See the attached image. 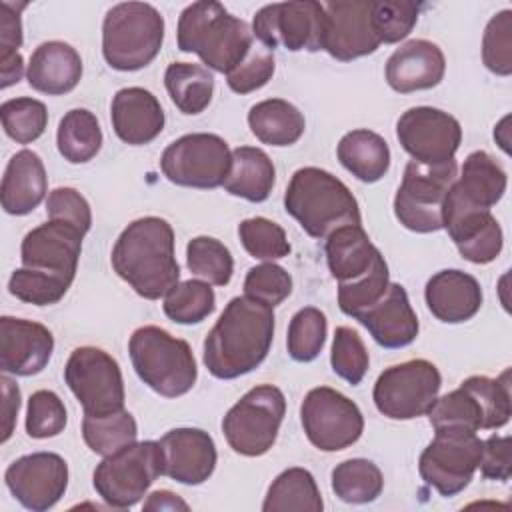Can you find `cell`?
<instances>
[{"label": "cell", "mask_w": 512, "mask_h": 512, "mask_svg": "<svg viewBox=\"0 0 512 512\" xmlns=\"http://www.w3.org/2000/svg\"><path fill=\"white\" fill-rule=\"evenodd\" d=\"M440 386L438 368L424 358H414L386 368L374 384L372 398L386 418L412 420L428 414Z\"/></svg>", "instance_id": "cell-13"}, {"label": "cell", "mask_w": 512, "mask_h": 512, "mask_svg": "<svg viewBox=\"0 0 512 512\" xmlns=\"http://www.w3.org/2000/svg\"><path fill=\"white\" fill-rule=\"evenodd\" d=\"M484 66L498 74H512V10H502L490 18L482 36Z\"/></svg>", "instance_id": "cell-49"}, {"label": "cell", "mask_w": 512, "mask_h": 512, "mask_svg": "<svg viewBox=\"0 0 512 512\" xmlns=\"http://www.w3.org/2000/svg\"><path fill=\"white\" fill-rule=\"evenodd\" d=\"M26 4H12L2 2L0 12V62L16 58L22 46V22H20V10Z\"/></svg>", "instance_id": "cell-54"}, {"label": "cell", "mask_w": 512, "mask_h": 512, "mask_svg": "<svg viewBox=\"0 0 512 512\" xmlns=\"http://www.w3.org/2000/svg\"><path fill=\"white\" fill-rule=\"evenodd\" d=\"M478 468L486 480L508 482L512 476L510 436L492 434L488 440H482V456Z\"/></svg>", "instance_id": "cell-53"}, {"label": "cell", "mask_w": 512, "mask_h": 512, "mask_svg": "<svg viewBox=\"0 0 512 512\" xmlns=\"http://www.w3.org/2000/svg\"><path fill=\"white\" fill-rule=\"evenodd\" d=\"M340 164L360 182H378L390 168L388 142L366 128L344 134L336 148Z\"/></svg>", "instance_id": "cell-33"}, {"label": "cell", "mask_w": 512, "mask_h": 512, "mask_svg": "<svg viewBox=\"0 0 512 512\" xmlns=\"http://www.w3.org/2000/svg\"><path fill=\"white\" fill-rule=\"evenodd\" d=\"M186 264L194 276L214 286H226L234 272L230 250L212 236H196L188 242Z\"/></svg>", "instance_id": "cell-41"}, {"label": "cell", "mask_w": 512, "mask_h": 512, "mask_svg": "<svg viewBox=\"0 0 512 512\" xmlns=\"http://www.w3.org/2000/svg\"><path fill=\"white\" fill-rule=\"evenodd\" d=\"M56 144L64 160L72 164L92 160L102 148V130L98 118L86 108L66 112L58 124Z\"/></svg>", "instance_id": "cell-37"}, {"label": "cell", "mask_w": 512, "mask_h": 512, "mask_svg": "<svg viewBox=\"0 0 512 512\" xmlns=\"http://www.w3.org/2000/svg\"><path fill=\"white\" fill-rule=\"evenodd\" d=\"M384 486L380 468L366 458H350L332 470V490L348 504L374 502Z\"/></svg>", "instance_id": "cell-38"}, {"label": "cell", "mask_w": 512, "mask_h": 512, "mask_svg": "<svg viewBox=\"0 0 512 512\" xmlns=\"http://www.w3.org/2000/svg\"><path fill=\"white\" fill-rule=\"evenodd\" d=\"M324 4L316 0L274 2L262 6L252 20V36L268 50H322Z\"/></svg>", "instance_id": "cell-16"}, {"label": "cell", "mask_w": 512, "mask_h": 512, "mask_svg": "<svg viewBox=\"0 0 512 512\" xmlns=\"http://www.w3.org/2000/svg\"><path fill=\"white\" fill-rule=\"evenodd\" d=\"M482 456V440L476 432L462 428L436 430L434 440L422 450L418 470L422 480L440 496L450 498L462 492Z\"/></svg>", "instance_id": "cell-14"}, {"label": "cell", "mask_w": 512, "mask_h": 512, "mask_svg": "<svg viewBox=\"0 0 512 512\" xmlns=\"http://www.w3.org/2000/svg\"><path fill=\"white\" fill-rule=\"evenodd\" d=\"M324 502L314 476L306 468H288L270 484L264 512H322Z\"/></svg>", "instance_id": "cell-36"}, {"label": "cell", "mask_w": 512, "mask_h": 512, "mask_svg": "<svg viewBox=\"0 0 512 512\" xmlns=\"http://www.w3.org/2000/svg\"><path fill=\"white\" fill-rule=\"evenodd\" d=\"M82 436L86 446L100 456H110L124 446L136 442L138 426L128 410L106 416H88L82 420Z\"/></svg>", "instance_id": "cell-39"}, {"label": "cell", "mask_w": 512, "mask_h": 512, "mask_svg": "<svg viewBox=\"0 0 512 512\" xmlns=\"http://www.w3.org/2000/svg\"><path fill=\"white\" fill-rule=\"evenodd\" d=\"M176 40L182 52L198 54L206 68L222 74L232 72L254 44L250 26L212 0L192 2L182 10Z\"/></svg>", "instance_id": "cell-4"}, {"label": "cell", "mask_w": 512, "mask_h": 512, "mask_svg": "<svg viewBox=\"0 0 512 512\" xmlns=\"http://www.w3.org/2000/svg\"><path fill=\"white\" fill-rule=\"evenodd\" d=\"M274 54L262 44H252L248 56L226 74V82L236 94H250L268 84L274 74Z\"/></svg>", "instance_id": "cell-51"}, {"label": "cell", "mask_w": 512, "mask_h": 512, "mask_svg": "<svg viewBox=\"0 0 512 512\" xmlns=\"http://www.w3.org/2000/svg\"><path fill=\"white\" fill-rule=\"evenodd\" d=\"M276 180V168L270 156L254 146H238L232 150V166L224 180V190L248 202H264Z\"/></svg>", "instance_id": "cell-32"}, {"label": "cell", "mask_w": 512, "mask_h": 512, "mask_svg": "<svg viewBox=\"0 0 512 512\" xmlns=\"http://www.w3.org/2000/svg\"><path fill=\"white\" fill-rule=\"evenodd\" d=\"M48 220H58L76 226L80 232H88L92 226V212L88 200L74 188H56L46 200Z\"/></svg>", "instance_id": "cell-52"}, {"label": "cell", "mask_w": 512, "mask_h": 512, "mask_svg": "<svg viewBox=\"0 0 512 512\" xmlns=\"http://www.w3.org/2000/svg\"><path fill=\"white\" fill-rule=\"evenodd\" d=\"M420 4L410 0H372V26L380 44L404 40L418 22Z\"/></svg>", "instance_id": "cell-46"}, {"label": "cell", "mask_w": 512, "mask_h": 512, "mask_svg": "<svg viewBox=\"0 0 512 512\" xmlns=\"http://www.w3.org/2000/svg\"><path fill=\"white\" fill-rule=\"evenodd\" d=\"M0 118L6 136L18 144H30L38 140L48 126V110L44 102L28 96L2 102Z\"/></svg>", "instance_id": "cell-42"}, {"label": "cell", "mask_w": 512, "mask_h": 512, "mask_svg": "<svg viewBox=\"0 0 512 512\" xmlns=\"http://www.w3.org/2000/svg\"><path fill=\"white\" fill-rule=\"evenodd\" d=\"M238 236L244 250L258 260H278L290 254L286 232L276 222L256 216L238 224Z\"/></svg>", "instance_id": "cell-44"}, {"label": "cell", "mask_w": 512, "mask_h": 512, "mask_svg": "<svg viewBox=\"0 0 512 512\" xmlns=\"http://www.w3.org/2000/svg\"><path fill=\"white\" fill-rule=\"evenodd\" d=\"M456 178V160L436 166L410 160L394 196V214L398 222L420 234L442 230L444 200Z\"/></svg>", "instance_id": "cell-10"}, {"label": "cell", "mask_w": 512, "mask_h": 512, "mask_svg": "<svg viewBox=\"0 0 512 512\" xmlns=\"http://www.w3.org/2000/svg\"><path fill=\"white\" fill-rule=\"evenodd\" d=\"M442 228H446L460 256L472 264H488L502 252L504 236L492 212L466 204L450 190L444 200Z\"/></svg>", "instance_id": "cell-20"}, {"label": "cell", "mask_w": 512, "mask_h": 512, "mask_svg": "<svg viewBox=\"0 0 512 512\" xmlns=\"http://www.w3.org/2000/svg\"><path fill=\"white\" fill-rule=\"evenodd\" d=\"M506 172L500 162L484 150H476L466 156L462 174L450 186V192L466 204L488 208L500 202L506 192Z\"/></svg>", "instance_id": "cell-31"}, {"label": "cell", "mask_w": 512, "mask_h": 512, "mask_svg": "<svg viewBox=\"0 0 512 512\" xmlns=\"http://www.w3.org/2000/svg\"><path fill=\"white\" fill-rule=\"evenodd\" d=\"M82 238L84 232L76 226L48 220L24 236L20 246L22 266L72 282L82 252Z\"/></svg>", "instance_id": "cell-22"}, {"label": "cell", "mask_w": 512, "mask_h": 512, "mask_svg": "<svg viewBox=\"0 0 512 512\" xmlns=\"http://www.w3.org/2000/svg\"><path fill=\"white\" fill-rule=\"evenodd\" d=\"M110 118L116 136L130 146L152 142L164 130L166 120L158 98L140 86L122 88L114 94Z\"/></svg>", "instance_id": "cell-27"}, {"label": "cell", "mask_w": 512, "mask_h": 512, "mask_svg": "<svg viewBox=\"0 0 512 512\" xmlns=\"http://www.w3.org/2000/svg\"><path fill=\"white\" fill-rule=\"evenodd\" d=\"M68 422L66 406L60 396L52 390H36L28 398L26 410V432L30 438L44 440L64 432Z\"/></svg>", "instance_id": "cell-48"}, {"label": "cell", "mask_w": 512, "mask_h": 512, "mask_svg": "<svg viewBox=\"0 0 512 512\" xmlns=\"http://www.w3.org/2000/svg\"><path fill=\"white\" fill-rule=\"evenodd\" d=\"M0 382H2V394H4V404H2V410H4V434H2V442H6L12 436L14 422H16L18 410H20V390H18V386L8 376H2Z\"/></svg>", "instance_id": "cell-55"}, {"label": "cell", "mask_w": 512, "mask_h": 512, "mask_svg": "<svg viewBox=\"0 0 512 512\" xmlns=\"http://www.w3.org/2000/svg\"><path fill=\"white\" fill-rule=\"evenodd\" d=\"M326 262L338 282V306L356 318L382 298L390 280L388 264L362 226H342L326 238Z\"/></svg>", "instance_id": "cell-3"}, {"label": "cell", "mask_w": 512, "mask_h": 512, "mask_svg": "<svg viewBox=\"0 0 512 512\" xmlns=\"http://www.w3.org/2000/svg\"><path fill=\"white\" fill-rule=\"evenodd\" d=\"M380 40L372 26V0H336L324 4L322 50L350 62L376 52Z\"/></svg>", "instance_id": "cell-21"}, {"label": "cell", "mask_w": 512, "mask_h": 512, "mask_svg": "<svg viewBox=\"0 0 512 512\" xmlns=\"http://www.w3.org/2000/svg\"><path fill=\"white\" fill-rule=\"evenodd\" d=\"M330 364L334 374H338L348 384L356 386L362 382L368 370L370 358L360 334L350 326H338L334 330Z\"/></svg>", "instance_id": "cell-47"}, {"label": "cell", "mask_w": 512, "mask_h": 512, "mask_svg": "<svg viewBox=\"0 0 512 512\" xmlns=\"http://www.w3.org/2000/svg\"><path fill=\"white\" fill-rule=\"evenodd\" d=\"M64 380L88 416H106L124 410V380L118 362L102 348H76L66 366Z\"/></svg>", "instance_id": "cell-15"}, {"label": "cell", "mask_w": 512, "mask_h": 512, "mask_svg": "<svg viewBox=\"0 0 512 512\" xmlns=\"http://www.w3.org/2000/svg\"><path fill=\"white\" fill-rule=\"evenodd\" d=\"M328 322L324 312L314 306L300 308L288 326V354L296 362H312L324 348Z\"/></svg>", "instance_id": "cell-43"}, {"label": "cell", "mask_w": 512, "mask_h": 512, "mask_svg": "<svg viewBox=\"0 0 512 512\" xmlns=\"http://www.w3.org/2000/svg\"><path fill=\"white\" fill-rule=\"evenodd\" d=\"M164 42V18L146 2H120L102 22V54L110 68L134 72L146 68Z\"/></svg>", "instance_id": "cell-8"}, {"label": "cell", "mask_w": 512, "mask_h": 512, "mask_svg": "<svg viewBox=\"0 0 512 512\" xmlns=\"http://www.w3.org/2000/svg\"><path fill=\"white\" fill-rule=\"evenodd\" d=\"M230 166L232 152L226 140L208 132L180 136L166 146L160 158V168L172 184L200 190L222 186Z\"/></svg>", "instance_id": "cell-12"}, {"label": "cell", "mask_w": 512, "mask_h": 512, "mask_svg": "<svg viewBox=\"0 0 512 512\" xmlns=\"http://www.w3.org/2000/svg\"><path fill=\"white\" fill-rule=\"evenodd\" d=\"M510 414V370L498 378L470 376L460 388L436 398L428 410L434 430L462 428L470 432L502 428Z\"/></svg>", "instance_id": "cell-7"}, {"label": "cell", "mask_w": 512, "mask_h": 512, "mask_svg": "<svg viewBox=\"0 0 512 512\" xmlns=\"http://www.w3.org/2000/svg\"><path fill=\"white\" fill-rule=\"evenodd\" d=\"M72 282L52 276L46 272H38L32 268H18L12 272L8 280V292L22 302L34 306H50L64 298Z\"/></svg>", "instance_id": "cell-45"}, {"label": "cell", "mask_w": 512, "mask_h": 512, "mask_svg": "<svg viewBox=\"0 0 512 512\" xmlns=\"http://www.w3.org/2000/svg\"><path fill=\"white\" fill-rule=\"evenodd\" d=\"M164 86L182 114H200L212 102L214 76L202 64L172 62L164 72Z\"/></svg>", "instance_id": "cell-35"}, {"label": "cell", "mask_w": 512, "mask_h": 512, "mask_svg": "<svg viewBox=\"0 0 512 512\" xmlns=\"http://www.w3.org/2000/svg\"><path fill=\"white\" fill-rule=\"evenodd\" d=\"M396 136L412 160L436 166L454 160L462 142V128L460 122L444 110L414 106L398 118Z\"/></svg>", "instance_id": "cell-18"}, {"label": "cell", "mask_w": 512, "mask_h": 512, "mask_svg": "<svg viewBox=\"0 0 512 512\" xmlns=\"http://www.w3.org/2000/svg\"><path fill=\"white\" fill-rule=\"evenodd\" d=\"M144 510H188V504L170 490H156L144 502Z\"/></svg>", "instance_id": "cell-56"}, {"label": "cell", "mask_w": 512, "mask_h": 512, "mask_svg": "<svg viewBox=\"0 0 512 512\" xmlns=\"http://www.w3.org/2000/svg\"><path fill=\"white\" fill-rule=\"evenodd\" d=\"M158 442L164 458V476L186 486H198L212 476L218 456L208 432L200 428H174Z\"/></svg>", "instance_id": "cell-24"}, {"label": "cell", "mask_w": 512, "mask_h": 512, "mask_svg": "<svg viewBox=\"0 0 512 512\" xmlns=\"http://www.w3.org/2000/svg\"><path fill=\"white\" fill-rule=\"evenodd\" d=\"M306 438L322 452L352 446L364 430V416L356 402L330 386L312 388L300 406Z\"/></svg>", "instance_id": "cell-17"}, {"label": "cell", "mask_w": 512, "mask_h": 512, "mask_svg": "<svg viewBox=\"0 0 512 512\" xmlns=\"http://www.w3.org/2000/svg\"><path fill=\"white\" fill-rule=\"evenodd\" d=\"M252 134L268 146H290L304 134V114L282 98H268L254 104L248 112Z\"/></svg>", "instance_id": "cell-34"}, {"label": "cell", "mask_w": 512, "mask_h": 512, "mask_svg": "<svg viewBox=\"0 0 512 512\" xmlns=\"http://www.w3.org/2000/svg\"><path fill=\"white\" fill-rule=\"evenodd\" d=\"M128 352L138 378L164 398H178L196 384L198 368L190 344L160 326L136 328Z\"/></svg>", "instance_id": "cell-6"}, {"label": "cell", "mask_w": 512, "mask_h": 512, "mask_svg": "<svg viewBox=\"0 0 512 512\" xmlns=\"http://www.w3.org/2000/svg\"><path fill=\"white\" fill-rule=\"evenodd\" d=\"M54 336L40 324L26 318H0V368L4 374L34 376L42 372L52 356Z\"/></svg>", "instance_id": "cell-23"}, {"label": "cell", "mask_w": 512, "mask_h": 512, "mask_svg": "<svg viewBox=\"0 0 512 512\" xmlns=\"http://www.w3.org/2000/svg\"><path fill=\"white\" fill-rule=\"evenodd\" d=\"M26 78L36 92L48 96L68 94L82 78V58L66 42H42L30 56Z\"/></svg>", "instance_id": "cell-29"}, {"label": "cell", "mask_w": 512, "mask_h": 512, "mask_svg": "<svg viewBox=\"0 0 512 512\" xmlns=\"http://www.w3.org/2000/svg\"><path fill=\"white\" fill-rule=\"evenodd\" d=\"M10 494L28 510H50L68 488V464L60 454L34 452L16 458L4 474Z\"/></svg>", "instance_id": "cell-19"}, {"label": "cell", "mask_w": 512, "mask_h": 512, "mask_svg": "<svg viewBox=\"0 0 512 512\" xmlns=\"http://www.w3.org/2000/svg\"><path fill=\"white\" fill-rule=\"evenodd\" d=\"M356 320L384 348H404L418 336V318L404 286L390 282L380 300L362 310Z\"/></svg>", "instance_id": "cell-25"}, {"label": "cell", "mask_w": 512, "mask_h": 512, "mask_svg": "<svg viewBox=\"0 0 512 512\" xmlns=\"http://www.w3.org/2000/svg\"><path fill=\"white\" fill-rule=\"evenodd\" d=\"M216 308V296L208 282L184 280L164 296V314L176 324H198Z\"/></svg>", "instance_id": "cell-40"}, {"label": "cell", "mask_w": 512, "mask_h": 512, "mask_svg": "<svg viewBox=\"0 0 512 512\" xmlns=\"http://www.w3.org/2000/svg\"><path fill=\"white\" fill-rule=\"evenodd\" d=\"M290 292H292L290 274L274 262L252 266L244 278V296L254 298L270 308L282 304L290 296Z\"/></svg>", "instance_id": "cell-50"}, {"label": "cell", "mask_w": 512, "mask_h": 512, "mask_svg": "<svg viewBox=\"0 0 512 512\" xmlns=\"http://www.w3.org/2000/svg\"><path fill=\"white\" fill-rule=\"evenodd\" d=\"M446 58L430 40H408L386 62V82L400 94L428 90L442 82Z\"/></svg>", "instance_id": "cell-26"}, {"label": "cell", "mask_w": 512, "mask_h": 512, "mask_svg": "<svg viewBox=\"0 0 512 512\" xmlns=\"http://www.w3.org/2000/svg\"><path fill=\"white\" fill-rule=\"evenodd\" d=\"M164 458L160 442H132L122 450L104 456L94 470V490L112 508L138 504L148 488L162 476Z\"/></svg>", "instance_id": "cell-9"}, {"label": "cell", "mask_w": 512, "mask_h": 512, "mask_svg": "<svg viewBox=\"0 0 512 512\" xmlns=\"http://www.w3.org/2000/svg\"><path fill=\"white\" fill-rule=\"evenodd\" d=\"M286 212L312 238H328L342 226H360V208L350 188L316 166L296 170L284 192Z\"/></svg>", "instance_id": "cell-5"}, {"label": "cell", "mask_w": 512, "mask_h": 512, "mask_svg": "<svg viewBox=\"0 0 512 512\" xmlns=\"http://www.w3.org/2000/svg\"><path fill=\"white\" fill-rule=\"evenodd\" d=\"M112 268L146 300L166 296L180 282L174 256V230L158 216L130 222L112 248Z\"/></svg>", "instance_id": "cell-2"}, {"label": "cell", "mask_w": 512, "mask_h": 512, "mask_svg": "<svg viewBox=\"0 0 512 512\" xmlns=\"http://www.w3.org/2000/svg\"><path fill=\"white\" fill-rule=\"evenodd\" d=\"M274 312L248 298H232L204 340V364L214 378L234 380L256 370L270 352Z\"/></svg>", "instance_id": "cell-1"}, {"label": "cell", "mask_w": 512, "mask_h": 512, "mask_svg": "<svg viewBox=\"0 0 512 512\" xmlns=\"http://www.w3.org/2000/svg\"><path fill=\"white\" fill-rule=\"evenodd\" d=\"M286 412L280 388L260 384L248 390L224 416L222 432L228 446L242 456L266 454L276 438Z\"/></svg>", "instance_id": "cell-11"}, {"label": "cell", "mask_w": 512, "mask_h": 512, "mask_svg": "<svg viewBox=\"0 0 512 512\" xmlns=\"http://www.w3.org/2000/svg\"><path fill=\"white\" fill-rule=\"evenodd\" d=\"M426 306L440 322L460 324L474 318L482 306V288L462 270H440L424 288Z\"/></svg>", "instance_id": "cell-28"}, {"label": "cell", "mask_w": 512, "mask_h": 512, "mask_svg": "<svg viewBox=\"0 0 512 512\" xmlns=\"http://www.w3.org/2000/svg\"><path fill=\"white\" fill-rule=\"evenodd\" d=\"M48 178L40 156L28 148L16 152L2 176V208L6 214H30L46 196Z\"/></svg>", "instance_id": "cell-30"}]
</instances>
